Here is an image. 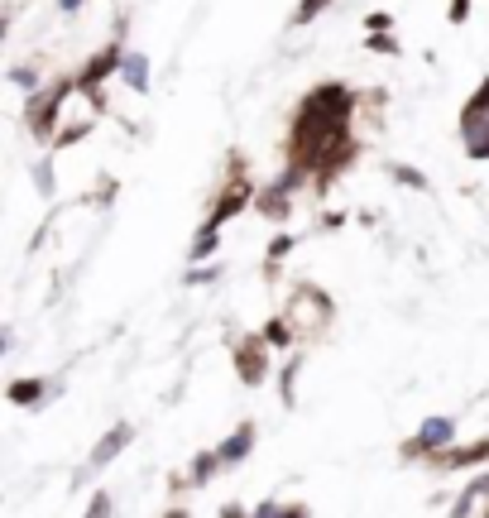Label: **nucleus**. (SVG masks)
I'll use <instances>...</instances> for the list:
<instances>
[{"mask_svg": "<svg viewBox=\"0 0 489 518\" xmlns=\"http://www.w3.org/2000/svg\"><path fill=\"white\" fill-rule=\"evenodd\" d=\"M168 518H188V509H173V513H168Z\"/></svg>", "mask_w": 489, "mask_h": 518, "instance_id": "cd10ccee", "label": "nucleus"}, {"mask_svg": "<svg viewBox=\"0 0 489 518\" xmlns=\"http://www.w3.org/2000/svg\"><path fill=\"white\" fill-rule=\"evenodd\" d=\"M230 360H235V375H240L245 384H264V379H269V341H264V337L240 341Z\"/></svg>", "mask_w": 489, "mask_h": 518, "instance_id": "7ed1b4c3", "label": "nucleus"}, {"mask_svg": "<svg viewBox=\"0 0 489 518\" xmlns=\"http://www.w3.org/2000/svg\"><path fill=\"white\" fill-rule=\"evenodd\" d=\"M125 68V48L121 44H111V48H101V54L87 63V68L77 73V92H87V96H96L101 87H106V77H115Z\"/></svg>", "mask_w": 489, "mask_h": 518, "instance_id": "f03ea898", "label": "nucleus"}, {"mask_svg": "<svg viewBox=\"0 0 489 518\" xmlns=\"http://www.w3.org/2000/svg\"><path fill=\"white\" fill-rule=\"evenodd\" d=\"M44 389H48L44 379H15V384H10V398H15L20 408H29V404H39V398H44Z\"/></svg>", "mask_w": 489, "mask_h": 518, "instance_id": "9d476101", "label": "nucleus"}, {"mask_svg": "<svg viewBox=\"0 0 489 518\" xmlns=\"http://www.w3.org/2000/svg\"><path fill=\"white\" fill-rule=\"evenodd\" d=\"M289 249H293V236H279V240H274V249H269V274L279 269V259L289 255Z\"/></svg>", "mask_w": 489, "mask_h": 518, "instance_id": "f3484780", "label": "nucleus"}, {"mask_svg": "<svg viewBox=\"0 0 489 518\" xmlns=\"http://www.w3.org/2000/svg\"><path fill=\"white\" fill-rule=\"evenodd\" d=\"M216 465H226L221 451H201V456L192 461V484H207V480L216 475Z\"/></svg>", "mask_w": 489, "mask_h": 518, "instance_id": "f8f14e48", "label": "nucleus"}, {"mask_svg": "<svg viewBox=\"0 0 489 518\" xmlns=\"http://www.w3.org/2000/svg\"><path fill=\"white\" fill-rule=\"evenodd\" d=\"M125 442H130V427H115V432H106V437L96 442V451H92V465L101 471V465H111L115 456L125 451Z\"/></svg>", "mask_w": 489, "mask_h": 518, "instance_id": "0eeeda50", "label": "nucleus"}, {"mask_svg": "<svg viewBox=\"0 0 489 518\" xmlns=\"http://www.w3.org/2000/svg\"><path fill=\"white\" fill-rule=\"evenodd\" d=\"M67 92H77V77H73V82H58L54 92H44V96H34V102H29V130H34L39 140H58L54 125H58V115H63Z\"/></svg>", "mask_w": 489, "mask_h": 518, "instance_id": "f257e3e1", "label": "nucleus"}, {"mask_svg": "<svg viewBox=\"0 0 489 518\" xmlns=\"http://www.w3.org/2000/svg\"><path fill=\"white\" fill-rule=\"evenodd\" d=\"M480 121H489V77L480 82V92H475V102H470V106L461 111V135H465V130H475Z\"/></svg>", "mask_w": 489, "mask_h": 518, "instance_id": "6e6552de", "label": "nucleus"}, {"mask_svg": "<svg viewBox=\"0 0 489 518\" xmlns=\"http://www.w3.org/2000/svg\"><path fill=\"white\" fill-rule=\"evenodd\" d=\"M331 5V0H298V15H293V24H308V20H317Z\"/></svg>", "mask_w": 489, "mask_h": 518, "instance_id": "4468645a", "label": "nucleus"}, {"mask_svg": "<svg viewBox=\"0 0 489 518\" xmlns=\"http://www.w3.org/2000/svg\"><path fill=\"white\" fill-rule=\"evenodd\" d=\"M365 24H369V34H379V29H389L394 20H389V15H369V20H365Z\"/></svg>", "mask_w": 489, "mask_h": 518, "instance_id": "b1692460", "label": "nucleus"}, {"mask_svg": "<svg viewBox=\"0 0 489 518\" xmlns=\"http://www.w3.org/2000/svg\"><path fill=\"white\" fill-rule=\"evenodd\" d=\"M394 178L403 182V188H417V192L427 188V178H423V173H413V169H403V163H394Z\"/></svg>", "mask_w": 489, "mask_h": 518, "instance_id": "dca6fc26", "label": "nucleus"}, {"mask_svg": "<svg viewBox=\"0 0 489 518\" xmlns=\"http://www.w3.org/2000/svg\"><path fill=\"white\" fill-rule=\"evenodd\" d=\"M111 513H115L111 494H92V509H87V518H111Z\"/></svg>", "mask_w": 489, "mask_h": 518, "instance_id": "a211bd4d", "label": "nucleus"}, {"mask_svg": "<svg viewBox=\"0 0 489 518\" xmlns=\"http://www.w3.org/2000/svg\"><path fill=\"white\" fill-rule=\"evenodd\" d=\"M293 379H298V360L283 370V404H293Z\"/></svg>", "mask_w": 489, "mask_h": 518, "instance_id": "412c9836", "label": "nucleus"}, {"mask_svg": "<svg viewBox=\"0 0 489 518\" xmlns=\"http://www.w3.org/2000/svg\"><path fill=\"white\" fill-rule=\"evenodd\" d=\"M249 446H255V427L245 423V427L235 432L230 442H221V461H226V465H235V461H245V456H249Z\"/></svg>", "mask_w": 489, "mask_h": 518, "instance_id": "1a4fd4ad", "label": "nucleus"}, {"mask_svg": "<svg viewBox=\"0 0 489 518\" xmlns=\"http://www.w3.org/2000/svg\"><path fill=\"white\" fill-rule=\"evenodd\" d=\"M216 279V269H207V264H201V269H192V283H211Z\"/></svg>", "mask_w": 489, "mask_h": 518, "instance_id": "a878e982", "label": "nucleus"}, {"mask_svg": "<svg viewBox=\"0 0 489 518\" xmlns=\"http://www.w3.org/2000/svg\"><path fill=\"white\" fill-rule=\"evenodd\" d=\"M293 192H298V188H293V182H289V178H279V182H274V188H264V192L255 197V207H259V211L269 216V221H283V216H289V211H293V202H289V197H293Z\"/></svg>", "mask_w": 489, "mask_h": 518, "instance_id": "39448f33", "label": "nucleus"}, {"mask_svg": "<svg viewBox=\"0 0 489 518\" xmlns=\"http://www.w3.org/2000/svg\"><path fill=\"white\" fill-rule=\"evenodd\" d=\"M58 10H67V15H73V10H82V0H58Z\"/></svg>", "mask_w": 489, "mask_h": 518, "instance_id": "bb28decb", "label": "nucleus"}, {"mask_svg": "<svg viewBox=\"0 0 489 518\" xmlns=\"http://www.w3.org/2000/svg\"><path fill=\"white\" fill-rule=\"evenodd\" d=\"M121 73H125V82H130L134 92L149 87V63H144L140 54H125V68H121Z\"/></svg>", "mask_w": 489, "mask_h": 518, "instance_id": "9b49d317", "label": "nucleus"}, {"mask_svg": "<svg viewBox=\"0 0 489 518\" xmlns=\"http://www.w3.org/2000/svg\"><path fill=\"white\" fill-rule=\"evenodd\" d=\"M255 518H308V513H302V509H279V504H264Z\"/></svg>", "mask_w": 489, "mask_h": 518, "instance_id": "6ab92c4d", "label": "nucleus"}, {"mask_svg": "<svg viewBox=\"0 0 489 518\" xmlns=\"http://www.w3.org/2000/svg\"><path fill=\"white\" fill-rule=\"evenodd\" d=\"M480 461H489V437H484V442H475V446L442 451V456H436V465H446V471H465V465H480Z\"/></svg>", "mask_w": 489, "mask_h": 518, "instance_id": "423d86ee", "label": "nucleus"}, {"mask_svg": "<svg viewBox=\"0 0 489 518\" xmlns=\"http://www.w3.org/2000/svg\"><path fill=\"white\" fill-rule=\"evenodd\" d=\"M211 255H216V226H201V236H197V245H192V264L211 259Z\"/></svg>", "mask_w": 489, "mask_h": 518, "instance_id": "ddd939ff", "label": "nucleus"}, {"mask_svg": "<svg viewBox=\"0 0 489 518\" xmlns=\"http://www.w3.org/2000/svg\"><path fill=\"white\" fill-rule=\"evenodd\" d=\"M369 48H375V54H398V44H394L389 34H384V39H379V34H369Z\"/></svg>", "mask_w": 489, "mask_h": 518, "instance_id": "5701e85b", "label": "nucleus"}, {"mask_svg": "<svg viewBox=\"0 0 489 518\" xmlns=\"http://www.w3.org/2000/svg\"><path fill=\"white\" fill-rule=\"evenodd\" d=\"M10 77H15V82H20V87H29V92H34V82H39V77H34V73H29V68H15V73H10Z\"/></svg>", "mask_w": 489, "mask_h": 518, "instance_id": "393cba45", "label": "nucleus"}, {"mask_svg": "<svg viewBox=\"0 0 489 518\" xmlns=\"http://www.w3.org/2000/svg\"><path fill=\"white\" fill-rule=\"evenodd\" d=\"M264 341H269V346H289V341H293V327H289V322H269V327H264Z\"/></svg>", "mask_w": 489, "mask_h": 518, "instance_id": "2eb2a0df", "label": "nucleus"}, {"mask_svg": "<svg viewBox=\"0 0 489 518\" xmlns=\"http://www.w3.org/2000/svg\"><path fill=\"white\" fill-rule=\"evenodd\" d=\"M456 432H451V417H427L423 427H417L413 442H403V456H432L436 446H446Z\"/></svg>", "mask_w": 489, "mask_h": 518, "instance_id": "20e7f679", "label": "nucleus"}, {"mask_svg": "<svg viewBox=\"0 0 489 518\" xmlns=\"http://www.w3.org/2000/svg\"><path fill=\"white\" fill-rule=\"evenodd\" d=\"M465 15H470V0H451V10H446V20H451V24H461V20H465Z\"/></svg>", "mask_w": 489, "mask_h": 518, "instance_id": "4be33fe9", "label": "nucleus"}, {"mask_svg": "<svg viewBox=\"0 0 489 518\" xmlns=\"http://www.w3.org/2000/svg\"><path fill=\"white\" fill-rule=\"evenodd\" d=\"M34 178H39V192L44 197H54V169H48V163H39V173H34Z\"/></svg>", "mask_w": 489, "mask_h": 518, "instance_id": "aec40b11", "label": "nucleus"}, {"mask_svg": "<svg viewBox=\"0 0 489 518\" xmlns=\"http://www.w3.org/2000/svg\"><path fill=\"white\" fill-rule=\"evenodd\" d=\"M484 518H489V513H484Z\"/></svg>", "mask_w": 489, "mask_h": 518, "instance_id": "c85d7f7f", "label": "nucleus"}]
</instances>
